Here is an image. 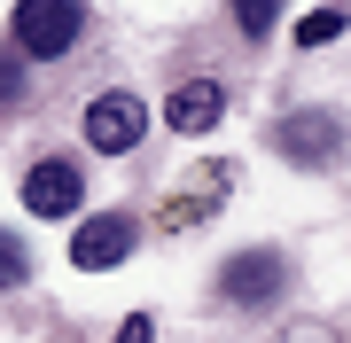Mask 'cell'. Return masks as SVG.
I'll use <instances>...</instances> for the list:
<instances>
[{"mask_svg": "<svg viewBox=\"0 0 351 343\" xmlns=\"http://www.w3.org/2000/svg\"><path fill=\"white\" fill-rule=\"evenodd\" d=\"M281 281H289V257L281 250H234L219 266V296H226V305H274Z\"/></svg>", "mask_w": 351, "mask_h": 343, "instance_id": "obj_4", "label": "cell"}, {"mask_svg": "<svg viewBox=\"0 0 351 343\" xmlns=\"http://www.w3.org/2000/svg\"><path fill=\"white\" fill-rule=\"evenodd\" d=\"M78 39H86V0H16L8 16V47L24 63H63Z\"/></svg>", "mask_w": 351, "mask_h": 343, "instance_id": "obj_1", "label": "cell"}, {"mask_svg": "<svg viewBox=\"0 0 351 343\" xmlns=\"http://www.w3.org/2000/svg\"><path fill=\"white\" fill-rule=\"evenodd\" d=\"M24 281H32V250H24V234L0 227V289H24Z\"/></svg>", "mask_w": 351, "mask_h": 343, "instance_id": "obj_9", "label": "cell"}, {"mask_svg": "<svg viewBox=\"0 0 351 343\" xmlns=\"http://www.w3.org/2000/svg\"><path fill=\"white\" fill-rule=\"evenodd\" d=\"M16 102H24V55H0V110H16Z\"/></svg>", "mask_w": 351, "mask_h": 343, "instance_id": "obj_12", "label": "cell"}, {"mask_svg": "<svg viewBox=\"0 0 351 343\" xmlns=\"http://www.w3.org/2000/svg\"><path fill=\"white\" fill-rule=\"evenodd\" d=\"M226 195H234V172H226V164H211L188 195H172V203H164V218H156V227H164V234H188V227H203V218H219V203H226Z\"/></svg>", "mask_w": 351, "mask_h": 343, "instance_id": "obj_8", "label": "cell"}, {"mask_svg": "<svg viewBox=\"0 0 351 343\" xmlns=\"http://www.w3.org/2000/svg\"><path fill=\"white\" fill-rule=\"evenodd\" d=\"M78 133H86L94 156H125V149H141V133H149V102L125 94V86H110V94H94V102L78 110Z\"/></svg>", "mask_w": 351, "mask_h": 343, "instance_id": "obj_2", "label": "cell"}, {"mask_svg": "<svg viewBox=\"0 0 351 343\" xmlns=\"http://www.w3.org/2000/svg\"><path fill=\"white\" fill-rule=\"evenodd\" d=\"M78 203H86V179H78L71 156H39L24 172V211L32 218H78Z\"/></svg>", "mask_w": 351, "mask_h": 343, "instance_id": "obj_5", "label": "cell"}, {"mask_svg": "<svg viewBox=\"0 0 351 343\" xmlns=\"http://www.w3.org/2000/svg\"><path fill=\"white\" fill-rule=\"evenodd\" d=\"M110 343H156V320L149 312H125V320H117V335Z\"/></svg>", "mask_w": 351, "mask_h": 343, "instance_id": "obj_13", "label": "cell"}, {"mask_svg": "<svg viewBox=\"0 0 351 343\" xmlns=\"http://www.w3.org/2000/svg\"><path fill=\"white\" fill-rule=\"evenodd\" d=\"M234 24H242V39H265L281 24V0H234Z\"/></svg>", "mask_w": 351, "mask_h": 343, "instance_id": "obj_10", "label": "cell"}, {"mask_svg": "<svg viewBox=\"0 0 351 343\" xmlns=\"http://www.w3.org/2000/svg\"><path fill=\"white\" fill-rule=\"evenodd\" d=\"M219 117H226V86H219V78H180V86L164 94V125L188 133V140H203Z\"/></svg>", "mask_w": 351, "mask_h": 343, "instance_id": "obj_7", "label": "cell"}, {"mask_svg": "<svg viewBox=\"0 0 351 343\" xmlns=\"http://www.w3.org/2000/svg\"><path fill=\"white\" fill-rule=\"evenodd\" d=\"M133 257V211H101V218H78L71 234V266L78 273H110Z\"/></svg>", "mask_w": 351, "mask_h": 343, "instance_id": "obj_6", "label": "cell"}, {"mask_svg": "<svg viewBox=\"0 0 351 343\" xmlns=\"http://www.w3.org/2000/svg\"><path fill=\"white\" fill-rule=\"evenodd\" d=\"M274 149L289 156V164L320 172V164H336V156H343V117H336V110H297V117H281V125H274Z\"/></svg>", "mask_w": 351, "mask_h": 343, "instance_id": "obj_3", "label": "cell"}, {"mask_svg": "<svg viewBox=\"0 0 351 343\" xmlns=\"http://www.w3.org/2000/svg\"><path fill=\"white\" fill-rule=\"evenodd\" d=\"M328 39H343V8H313L297 24V47H328Z\"/></svg>", "mask_w": 351, "mask_h": 343, "instance_id": "obj_11", "label": "cell"}]
</instances>
